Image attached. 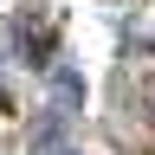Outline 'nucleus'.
<instances>
[{
  "mask_svg": "<svg viewBox=\"0 0 155 155\" xmlns=\"http://www.w3.org/2000/svg\"><path fill=\"white\" fill-rule=\"evenodd\" d=\"M65 155H71V149H65Z\"/></svg>",
  "mask_w": 155,
  "mask_h": 155,
  "instance_id": "f257e3e1",
  "label": "nucleus"
}]
</instances>
